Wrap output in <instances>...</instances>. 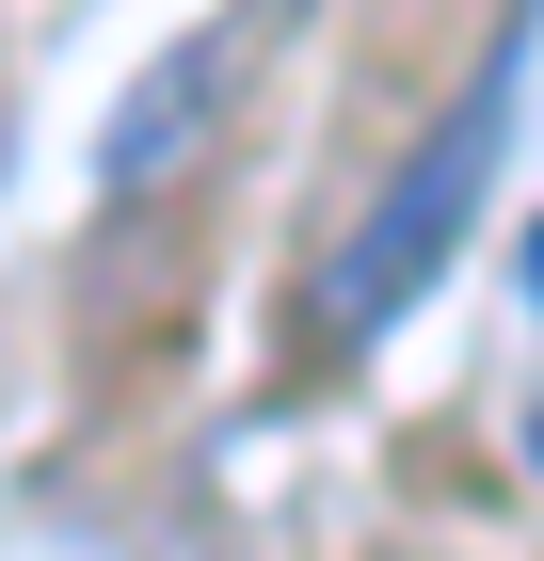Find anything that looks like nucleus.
I'll return each mask as SVG.
<instances>
[{
  "label": "nucleus",
  "mask_w": 544,
  "mask_h": 561,
  "mask_svg": "<svg viewBox=\"0 0 544 561\" xmlns=\"http://www.w3.org/2000/svg\"><path fill=\"white\" fill-rule=\"evenodd\" d=\"M497 129H512V48L449 96V113H432V129H417V161L384 176V209L336 241V273H321V337H384V321H401V305L449 273V241H464V209H481Z\"/></svg>",
  "instance_id": "f257e3e1"
},
{
  "label": "nucleus",
  "mask_w": 544,
  "mask_h": 561,
  "mask_svg": "<svg viewBox=\"0 0 544 561\" xmlns=\"http://www.w3.org/2000/svg\"><path fill=\"white\" fill-rule=\"evenodd\" d=\"M224 65H241V33H193V48H176V65H161V81H144V96H128V113H113V161H96V176H113V209H144V193H161V176L193 161V129H209V96H224Z\"/></svg>",
  "instance_id": "f03ea898"
}]
</instances>
